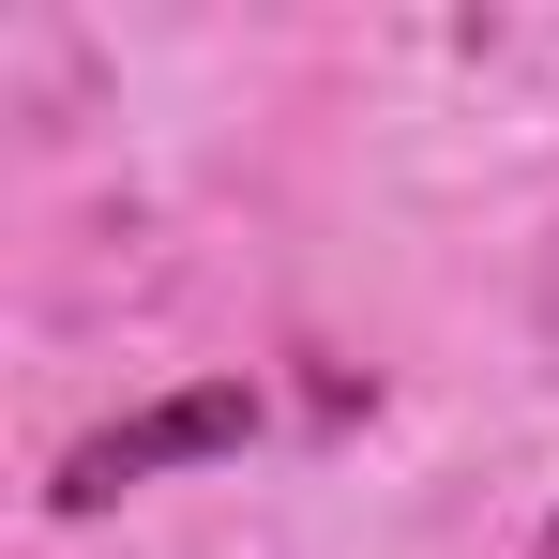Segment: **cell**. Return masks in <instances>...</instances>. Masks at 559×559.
Here are the masks:
<instances>
[{"mask_svg": "<svg viewBox=\"0 0 559 559\" xmlns=\"http://www.w3.org/2000/svg\"><path fill=\"white\" fill-rule=\"evenodd\" d=\"M242 439H258V378H182V393L92 424L46 499H61V514H106V499H136V484H167V468H197V454H242Z\"/></svg>", "mask_w": 559, "mask_h": 559, "instance_id": "cell-1", "label": "cell"}, {"mask_svg": "<svg viewBox=\"0 0 559 559\" xmlns=\"http://www.w3.org/2000/svg\"><path fill=\"white\" fill-rule=\"evenodd\" d=\"M545 559H559V514H545Z\"/></svg>", "mask_w": 559, "mask_h": 559, "instance_id": "cell-2", "label": "cell"}]
</instances>
